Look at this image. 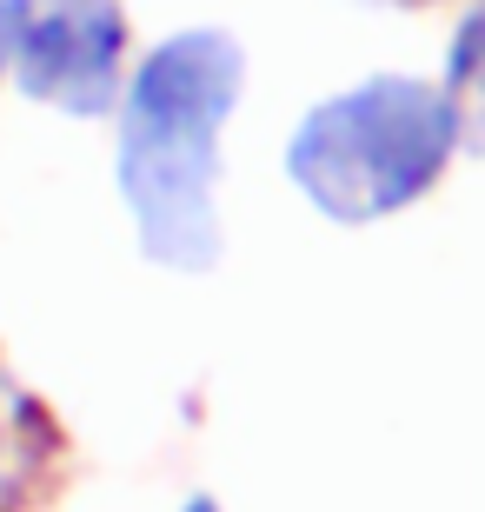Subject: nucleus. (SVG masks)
I'll use <instances>...</instances> for the list:
<instances>
[{
  "label": "nucleus",
  "instance_id": "1",
  "mask_svg": "<svg viewBox=\"0 0 485 512\" xmlns=\"http://www.w3.org/2000/svg\"><path fill=\"white\" fill-rule=\"evenodd\" d=\"M240 94V40L226 27H180L133 60L113 100V187L140 253L167 273L220 260V133Z\"/></svg>",
  "mask_w": 485,
  "mask_h": 512
},
{
  "label": "nucleus",
  "instance_id": "2",
  "mask_svg": "<svg viewBox=\"0 0 485 512\" xmlns=\"http://www.w3.org/2000/svg\"><path fill=\"white\" fill-rule=\"evenodd\" d=\"M452 153L459 127L439 80L366 74L299 114L286 140V180L319 220L373 227L419 207L446 180Z\"/></svg>",
  "mask_w": 485,
  "mask_h": 512
},
{
  "label": "nucleus",
  "instance_id": "3",
  "mask_svg": "<svg viewBox=\"0 0 485 512\" xmlns=\"http://www.w3.org/2000/svg\"><path fill=\"white\" fill-rule=\"evenodd\" d=\"M7 74L34 107L94 120L127 87V7L120 0H0Z\"/></svg>",
  "mask_w": 485,
  "mask_h": 512
},
{
  "label": "nucleus",
  "instance_id": "4",
  "mask_svg": "<svg viewBox=\"0 0 485 512\" xmlns=\"http://www.w3.org/2000/svg\"><path fill=\"white\" fill-rule=\"evenodd\" d=\"M60 459V433L47 406L0 366V512H27L40 493V479L54 473Z\"/></svg>",
  "mask_w": 485,
  "mask_h": 512
},
{
  "label": "nucleus",
  "instance_id": "5",
  "mask_svg": "<svg viewBox=\"0 0 485 512\" xmlns=\"http://www.w3.org/2000/svg\"><path fill=\"white\" fill-rule=\"evenodd\" d=\"M439 94L452 107V127H459V147L485 153V0H472L459 27L446 40V67H439Z\"/></svg>",
  "mask_w": 485,
  "mask_h": 512
},
{
  "label": "nucleus",
  "instance_id": "6",
  "mask_svg": "<svg viewBox=\"0 0 485 512\" xmlns=\"http://www.w3.org/2000/svg\"><path fill=\"white\" fill-rule=\"evenodd\" d=\"M359 7H392V14H412V7H439V0H359Z\"/></svg>",
  "mask_w": 485,
  "mask_h": 512
},
{
  "label": "nucleus",
  "instance_id": "7",
  "mask_svg": "<svg viewBox=\"0 0 485 512\" xmlns=\"http://www.w3.org/2000/svg\"><path fill=\"white\" fill-rule=\"evenodd\" d=\"M0 80H7V7H0Z\"/></svg>",
  "mask_w": 485,
  "mask_h": 512
},
{
  "label": "nucleus",
  "instance_id": "8",
  "mask_svg": "<svg viewBox=\"0 0 485 512\" xmlns=\"http://www.w3.org/2000/svg\"><path fill=\"white\" fill-rule=\"evenodd\" d=\"M180 512H220V506H213V499H206V493H193V499H187V506H180Z\"/></svg>",
  "mask_w": 485,
  "mask_h": 512
}]
</instances>
